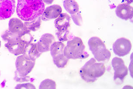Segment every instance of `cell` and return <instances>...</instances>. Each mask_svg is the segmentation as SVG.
<instances>
[{
	"label": "cell",
	"mask_w": 133,
	"mask_h": 89,
	"mask_svg": "<svg viewBox=\"0 0 133 89\" xmlns=\"http://www.w3.org/2000/svg\"><path fill=\"white\" fill-rule=\"evenodd\" d=\"M41 16L31 21H25L24 24L26 28L29 31L35 32L38 30L41 27Z\"/></svg>",
	"instance_id": "18"
},
{
	"label": "cell",
	"mask_w": 133,
	"mask_h": 89,
	"mask_svg": "<svg viewBox=\"0 0 133 89\" xmlns=\"http://www.w3.org/2000/svg\"><path fill=\"white\" fill-rule=\"evenodd\" d=\"M71 17L73 20L74 22L76 25L78 26H81L82 24L83 19L81 14L79 11L77 13L74 15H71Z\"/></svg>",
	"instance_id": "25"
},
{
	"label": "cell",
	"mask_w": 133,
	"mask_h": 89,
	"mask_svg": "<svg viewBox=\"0 0 133 89\" xmlns=\"http://www.w3.org/2000/svg\"><path fill=\"white\" fill-rule=\"evenodd\" d=\"M44 3L47 4H51L53 2L54 0H42Z\"/></svg>",
	"instance_id": "27"
},
{
	"label": "cell",
	"mask_w": 133,
	"mask_h": 89,
	"mask_svg": "<svg viewBox=\"0 0 133 89\" xmlns=\"http://www.w3.org/2000/svg\"><path fill=\"white\" fill-rule=\"evenodd\" d=\"M41 53L37 49V44L31 43L27 45L23 54L29 57L31 60L36 61L41 55Z\"/></svg>",
	"instance_id": "15"
},
{
	"label": "cell",
	"mask_w": 133,
	"mask_h": 89,
	"mask_svg": "<svg viewBox=\"0 0 133 89\" xmlns=\"http://www.w3.org/2000/svg\"><path fill=\"white\" fill-rule=\"evenodd\" d=\"M1 42L0 41V48H1Z\"/></svg>",
	"instance_id": "29"
},
{
	"label": "cell",
	"mask_w": 133,
	"mask_h": 89,
	"mask_svg": "<svg viewBox=\"0 0 133 89\" xmlns=\"http://www.w3.org/2000/svg\"><path fill=\"white\" fill-rule=\"evenodd\" d=\"M15 88L16 89H36V87L33 84L28 83L25 84H18Z\"/></svg>",
	"instance_id": "26"
},
{
	"label": "cell",
	"mask_w": 133,
	"mask_h": 89,
	"mask_svg": "<svg viewBox=\"0 0 133 89\" xmlns=\"http://www.w3.org/2000/svg\"><path fill=\"white\" fill-rule=\"evenodd\" d=\"M15 0H0V20L9 18L15 13Z\"/></svg>",
	"instance_id": "8"
},
{
	"label": "cell",
	"mask_w": 133,
	"mask_h": 89,
	"mask_svg": "<svg viewBox=\"0 0 133 89\" xmlns=\"http://www.w3.org/2000/svg\"><path fill=\"white\" fill-rule=\"evenodd\" d=\"M133 7L127 4H119L116 8L115 13L117 17L123 20L131 19L133 17Z\"/></svg>",
	"instance_id": "12"
},
{
	"label": "cell",
	"mask_w": 133,
	"mask_h": 89,
	"mask_svg": "<svg viewBox=\"0 0 133 89\" xmlns=\"http://www.w3.org/2000/svg\"><path fill=\"white\" fill-rule=\"evenodd\" d=\"M64 54L69 59H84L89 54L85 51V46L81 38L74 37L68 41L65 46Z\"/></svg>",
	"instance_id": "3"
},
{
	"label": "cell",
	"mask_w": 133,
	"mask_h": 89,
	"mask_svg": "<svg viewBox=\"0 0 133 89\" xmlns=\"http://www.w3.org/2000/svg\"><path fill=\"white\" fill-rule=\"evenodd\" d=\"M19 35H16L10 32L9 30L6 31L2 35V39L7 42L13 41L18 39Z\"/></svg>",
	"instance_id": "22"
},
{
	"label": "cell",
	"mask_w": 133,
	"mask_h": 89,
	"mask_svg": "<svg viewBox=\"0 0 133 89\" xmlns=\"http://www.w3.org/2000/svg\"><path fill=\"white\" fill-rule=\"evenodd\" d=\"M106 71V67L103 63L97 62L94 58L89 60L79 71L81 78L85 82L93 83L101 77Z\"/></svg>",
	"instance_id": "2"
},
{
	"label": "cell",
	"mask_w": 133,
	"mask_h": 89,
	"mask_svg": "<svg viewBox=\"0 0 133 89\" xmlns=\"http://www.w3.org/2000/svg\"><path fill=\"white\" fill-rule=\"evenodd\" d=\"M44 10L42 0H17L16 12L23 21H31L41 16Z\"/></svg>",
	"instance_id": "1"
},
{
	"label": "cell",
	"mask_w": 133,
	"mask_h": 89,
	"mask_svg": "<svg viewBox=\"0 0 133 89\" xmlns=\"http://www.w3.org/2000/svg\"><path fill=\"white\" fill-rule=\"evenodd\" d=\"M35 62L36 61L31 60L25 55H20L16 59V71L22 75H28L34 67Z\"/></svg>",
	"instance_id": "6"
},
{
	"label": "cell",
	"mask_w": 133,
	"mask_h": 89,
	"mask_svg": "<svg viewBox=\"0 0 133 89\" xmlns=\"http://www.w3.org/2000/svg\"><path fill=\"white\" fill-rule=\"evenodd\" d=\"M39 88L40 89H56V82L51 79H46L41 82Z\"/></svg>",
	"instance_id": "21"
},
{
	"label": "cell",
	"mask_w": 133,
	"mask_h": 89,
	"mask_svg": "<svg viewBox=\"0 0 133 89\" xmlns=\"http://www.w3.org/2000/svg\"><path fill=\"white\" fill-rule=\"evenodd\" d=\"M54 63L59 68H64L68 64L69 59L64 54L52 58Z\"/></svg>",
	"instance_id": "19"
},
{
	"label": "cell",
	"mask_w": 133,
	"mask_h": 89,
	"mask_svg": "<svg viewBox=\"0 0 133 89\" xmlns=\"http://www.w3.org/2000/svg\"><path fill=\"white\" fill-rule=\"evenodd\" d=\"M65 44L61 41H55L52 44L50 47L51 55L52 58L64 54Z\"/></svg>",
	"instance_id": "17"
},
{
	"label": "cell",
	"mask_w": 133,
	"mask_h": 89,
	"mask_svg": "<svg viewBox=\"0 0 133 89\" xmlns=\"http://www.w3.org/2000/svg\"><path fill=\"white\" fill-rule=\"evenodd\" d=\"M111 64L115 71L114 77L115 81L117 83H122L128 72L124 62L121 58L115 57L112 59Z\"/></svg>",
	"instance_id": "5"
},
{
	"label": "cell",
	"mask_w": 133,
	"mask_h": 89,
	"mask_svg": "<svg viewBox=\"0 0 133 89\" xmlns=\"http://www.w3.org/2000/svg\"><path fill=\"white\" fill-rule=\"evenodd\" d=\"M30 77L28 75L24 76L20 74L17 71L15 72V77L14 80L18 83H24L26 82H29L30 80Z\"/></svg>",
	"instance_id": "24"
},
{
	"label": "cell",
	"mask_w": 133,
	"mask_h": 89,
	"mask_svg": "<svg viewBox=\"0 0 133 89\" xmlns=\"http://www.w3.org/2000/svg\"><path fill=\"white\" fill-rule=\"evenodd\" d=\"M18 38L28 44L32 43L34 39L33 36L30 33V31L27 29L19 35Z\"/></svg>",
	"instance_id": "20"
},
{
	"label": "cell",
	"mask_w": 133,
	"mask_h": 89,
	"mask_svg": "<svg viewBox=\"0 0 133 89\" xmlns=\"http://www.w3.org/2000/svg\"><path fill=\"white\" fill-rule=\"evenodd\" d=\"M88 44L94 58L97 62H106L110 60L111 56V53L107 49L104 42L99 37H91L88 40Z\"/></svg>",
	"instance_id": "4"
},
{
	"label": "cell",
	"mask_w": 133,
	"mask_h": 89,
	"mask_svg": "<svg viewBox=\"0 0 133 89\" xmlns=\"http://www.w3.org/2000/svg\"><path fill=\"white\" fill-rule=\"evenodd\" d=\"M55 41V36L52 34L46 33L43 35L37 43L39 51L41 53L48 52L50 50L51 45Z\"/></svg>",
	"instance_id": "10"
},
{
	"label": "cell",
	"mask_w": 133,
	"mask_h": 89,
	"mask_svg": "<svg viewBox=\"0 0 133 89\" xmlns=\"http://www.w3.org/2000/svg\"><path fill=\"white\" fill-rule=\"evenodd\" d=\"M62 9L61 6L54 4L47 7L44 10L41 16V20L44 21H48L56 19L62 13Z\"/></svg>",
	"instance_id": "11"
},
{
	"label": "cell",
	"mask_w": 133,
	"mask_h": 89,
	"mask_svg": "<svg viewBox=\"0 0 133 89\" xmlns=\"http://www.w3.org/2000/svg\"><path fill=\"white\" fill-rule=\"evenodd\" d=\"M27 45L28 44L18 38L13 41L7 42L5 46L11 53L15 56H19L23 54Z\"/></svg>",
	"instance_id": "9"
},
{
	"label": "cell",
	"mask_w": 133,
	"mask_h": 89,
	"mask_svg": "<svg viewBox=\"0 0 133 89\" xmlns=\"http://www.w3.org/2000/svg\"><path fill=\"white\" fill-rule=\"evenodd\" d=\"M132 49V44L129 39L121 37L116 40L113 44L114 53L119 57H124L128 54Z\"/></svg>",
	"instance_id": "7"
},
{
	"label": "cell",
	"mask_w": 133,
	"mask_h": 89,
	"mask_svg": "<svg viewBox=\"0 0 133 89\" xmlns=\"http://www.w3.org/2000/svg\"><path fill=\"white\" fill-rule=\"evenodd\" d=\"M8 29L12 33L18 35L26 29L23 22L17 18H13L10 20Z\"/></svg>",
	"instance_id": "14"
},
{
	"label": "cell",
	"mask_w": 133,
	"mask_h": 89,
	"mask_svg": "<svg viewBox=\"0 0 133 89\" xmlns=\"http://www.w3.org/2000/svg\"><path fill=\"white\" fill-rule=\"evenodd\" d=\"M123 2H124L127 4H130L133 3V0H123Z\"/></svg>",
	"instance_id": "28"
},
{
	"label": "cell",
	"mask_w": 133,
	"mask_h": 89,
	"mask_svg": "<svg viewBox=\"0 0 133 89\" xmlns=\"http://www.w3.org/2000/svg\"><path fill=\"white\" fill-rule=\"evenodd\" d=\"M56 34L59 40L63 42L68 40L70 32L68 30L66 31H57Z\"/></svg>",
	"instance_id": "23"
},
{
	"label": "cell",
	"mask_w": 133,
	"mask_h": 89,
	"mask_svg": "<svg viewBox=\"0 0 133 89\" xmlns=\"http://www.w3.org/2000/svg\"><path fill=\"white\" fill-rule=\"evenodd\" d=\"M71 17L66 13H61L55 21V25L57 31H66L71 26Z\"/></svg>",
	"instance_id": "13"
},
{
	"label": "cell",
	"mask_w": 133,
	"mask_h": 89,
	"mask_svg": "<svg viewBox=\"0 0 133 89\" xmlns=\"http://www.w3.org/2000/svg\"><path fill=\"white\" fill-rule=\"evenodd\" d=\"M63 6L65 10L71 15H74L79 11V5L75 0H64Z\"/></svg>",
	"instance_id": "16"
}]
</instances>
